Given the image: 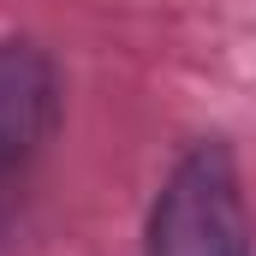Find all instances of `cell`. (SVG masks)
Returning <instances> with one entry per match:
<instances>
[{"label": "cell", "mask_w": 256, "mask_h": 256, "mask_svg": "<svg viewBox=\"0 0 256 256\" xmlns=\"http://www.w3.org/2000/svg\"><path fill=\"white\" fill-rule=\"evenodd\" d=\"M143 256H250V208L220 143H196L167 173Z\"/></svg>", "instance_id": "6da1fadb"}, {"label": "cell", "mask_w": 256, "mask_h": 256, "mask_svg": "<svg viewBox=\"0 0 256 256\" xmlns=\"http://www.w3.org/2000/svg\"><path fill=\"white\" fill-rule=\"evenodd\" d=\"M60 120L54 60L30 42H0V185L36 161Z\"/></svg>", "instance_id": "7a4b0ae2"}, {"label": "cell", "mask_w": 256, "mask_h": 256, "mask_svg": "<svg viewBox=\"0 0 256 256\" xmlns=\"http://www.w3.org/2000/svg\"><path fill=\"white\" fill-rule=\"evenodd\" d=\"M0 226H6V185H0Z\"/></svg>", "instance_id": "3957f363"}]
</instances>
